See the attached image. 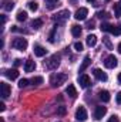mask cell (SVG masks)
I'll list each match as a JSON object with an SVG mask.
<instances>
[{
	"label": "cell",
	"instance_id": "44dd1931",
	"mask_svg": "<svg viewBox=\"0 0 121 122\" xmlns=\"http://www.w3.org/2000/svg\"><path fill=\"white\" fill-rule=\"evenodd\" d=\"M43 26V20H40V19H36V20H33V23H31V27L33 29H40Z\"/></svg>",
	"mask_w": 121,
	"mask_h": 122
},
{
	"label": "cell",
	"instance_id": "52a82bcc",
	"mask_svg": "<svg viewBox=\"0 0 121 122\" xmlns=\"http://www.w3.org/2000/svg\"><path fill=\"white\" fill-rule=\"evenodd\" d=\"M105 114H107V108H105V107H103V105H100V107H97V108H95V111H94V119L100 121Z\"/></svg>",
	"mask_w": 121,
	"mask_h": 122
},
{
	"label": "cell",
	"instance_id": "8992f818",
	"mask_svg": "<svg viewBox=\"0 0 121 122\" xmlns=\"http://www.w3.org/2000/svg\"><path fill=\"white\" fill-rule=\"evenodd\" d=\"M68 17H70V11H68V10H61V11H59V13L54 16V20H56L57 23H64Z\"/></svg>",
	"mask_w": 121,
	"mask_h": 122
},
{
	"label": "cell",
	"instance_id": "4dcf8cb0",
	"mask_svg": "<svg viewBox=\"0 0 121 122\" xmlns=\"http://www.w3.org/2000/svg\"><path fill=\"white\" fill-rule=\"evenodd\" d=\"M97 17H100V19H107V17H108V13H105V11H98V13H97Z\"/></svg>",
	"mask_w": 121,
	"mask_h": 122
},
{
	"label": "cell",
	"instance_id": "74e56055",
	"mask_svg": "<svg viewBox=\"0 0 121 122\" xmlns=\"http://www.w3.org/2000/svg\"><path fill=\"white\" fill-rule=\"evenodd\" d=\"M49 3H56V1H59V0H47Z\"/></svg>",
	"mask_w": 121,
	"mask_h": 122
},
{
	"label": "cell",
	"instance_id": "836d02e7",
	"mask_svg": "<svg viewBox=\"0 0 121 122\" xmlns=\"http://www.w3.org/2000/svg\"><path fill=\"white\" fill-rule=\"evenodd\" d=\"M116 101H117V104H120V105H121V91L117 94V97H116Z\"/></svg>",
	"mask_w": 121,
	"mask_h": 122
},
{
	"label": "cell",
	"instance_id": "e0dca14e",
	"mask_svg": "<svg viewBox=\"0 0 121 122\" xmlns=\"http://www.w3.org/2000/svg\"><path fill=\"white\" fill-rule=\"evenodd\" d=\"M98 97H100V99L103 101V102H108L110 101V92L108 91H100L98 92Z\"/></svg>",
	"mask_w": 121,
	"mask_h": 122
},
{
	"label": "cell",
	"instance_id": "b9f144b4",
	"mask_svg": "<svg viewBox=\"0 0 121 122\" xmlns=\"http://www.w3.org/2000/svg\"><path fill=\"white\" fill-rule=\"evenodd\" d=\"M105 1H110V0H105Z\"/></svg>",
	"mask_w": 121,
	"mask_h": 122
},
{
	"label": "cell",
	"instance_id": "ffe728a7",
	"mask_svg": "<svg viewBox=\"0 0 121 122\" xmlns=\"http://www.w3.org/2000/svg\"><path fill=\"white\" fill-rule=\"evenodd\" d=\"M26 19H27V13L23 11V10H20V11L17 13V20H19V21H26Z\"/></svg>",
	"mask_w": 121,
	"mask_h": 122
},
{
	"label": "cell",
	"instance_id": "f1b7e54d",
	"mask_svg": "<svg viewBox=\"0 0 121 122\" xmlns=\"http://www.w3.org/2000/svg\"><path fill=\"white\" fill-rule=\"evenodd\" d=\"M103 41H104V44H105L110 50L113 48V44H111V41H110V38H108V37H103Z\"/></svg>",
	"mask_w": 121,
	"mask_h": 122
},
{
	"label": "cell",
	"instance_id": "7a4b0ae2",
	"mask_svg": "<svg viewBox=\"0 0 121 122\" xmlns=\"http://www.w3.org/2000/svg\"><path fill=\"white\" fill-rule=\"evenodd\" d=\"M59 65H60V56H59V54L51 56L49 60L46 61V67H47L49 70H56Z\"/></svg>",
	"mask_w": 121,
	"mask_h": 122
},
{
	"label": "cell",
	"instance_id": "1f68e13d",
	"mask_svg": "<svg viewBox=\"0 0 121 122\" xmlns=\"http://www.w3.org/2000/svg\"><path fill=\"white\" fill-rule=\"evenodd\" d=\"M57 114L59 115H64L66 114V107H59L57 108Z\"/></svg>",
	"mask_w": 121,
	"mask_h": 122
},
{
	"label": "cell",
	"instance_id": "6da1fadb",
	"mask_svg": "<svg viewBox=\"0 0 121 122\" xmlns=\"http://www.w3.org/2000/svg\"><path fill=\"white\" fill-rule=\"evenodd\" d=\"M67 80V74H61V72H57V74H53L51 78H50V82L53 87H60L61 84H64Z\"/></svg>",
	"mask_w": 121,
	"mask_h": 122
},
{
	"label": "cell",
	"instance_id": "f35d334b",
	"mask_svg": "<svg viewBox=\"0 0 121 122\" xmlns=\"http://www.w3.org/2000/svg\"><path fill=\"white\" fill-rule=\"evenodd\" d=\"M118 53H120V54H121V43H120V44H118Z\"/></svg>",
	"mask_w": 121,
	"mask_h": 122
},
{
	"label": "cell",
	"instance_id": "d6a6232c",
	"mask_svg": "<svg viewBox=\"0 0 121 122\" xmlns=\"http://www.w3.org/2000/svg\"><path fill=\"white\" fill-rule=\"evenodd\" d=\"M108 122H120L118 121V117H116V115H113L110 119H108Z\"/></svg>",
	"mask_w": 121,
	"mask_h": 122
},
{
	"label": "cell",
	"instance_id": "9c48e42d",
	"mask_svg": "<svg viewBox=\"0 0 121 122\" xmlns=\"http://www.w3.org/2000/svg\"><path fill=\"white\" fill-rule=\"evenodd\" d=\"M93 74H94V77H95L97 80H100V81H103V82H105V81L108 80L107 74H105L103 70H100V68H95V70L93 71Z\"/></svg>",
	"mask_w": 121,
	"mask_h": 122
},
{
	"label": "cell",
	"instance_id": "60d3db41",
	"mask_svg": "<svg viewBox=\"0 0 121 122\" xmlns=\"http://www.w3.org/2000/svg\"><path fill=\"white\" fill-rule=\"evenodd\" d=\"M87 1H88V3H94V1H95V0H87Z\"/></svg>",
	"mask_w": 121,
	"mask_h": 122
},
{
	"label": "cell",
	"instance_id": "d590c367",
	"mask_svg": "<svg viewBox=\"0 0 121 122\" xmlns=\"http://www.w3.org/2000/svg\"><path fill=\"white\" fill-rule=\"evenodd\" d=\"M20 64H22V62H20V60H14V65H16V67H19Z\"/></svg>",
	"mask_w": 121,
	"mask_h": 122
},
{
	"label": "cell",
	"instance_id": "f546056e",
	"mask_svg": "<svg viewBox=\"0 0 121 122\" xmlns=\"http://www.w3.org/2000/svg\"><path fill=\"white\" fill-rule=\"evenodd\" d=\"M74 50H76V51H83V44H81L80 41L74 43Z\"/></svg>",
	"mask_w": 121,
	"mask_h": 122
},
{
	"label": "cell",
	"instance_id": "277c9868",
	"mask_svg": "<svg viewBox=\"0 0 121 122\" xmlns=\"http://www.w3.org/2000/svg\"><path fill=\"white\" fill-rule=\"evenodd\" d=\"M87 118H88V114H87V109L84 108V107H78L77 108V111H76V119L80 122H84L87 121Z\"/></svg>",
	"mask_w": 121,
	"mask_h": 122
},
{
	"label": "cell",
	"instance_id": "484cf974",
	"mask_svg": "<svg viewBox=\"0 0 121 122\" xmlns=\"http://www.w3.org/2000/svg\"><path fill=\"white\" fill-rule=\"evenodd\" d=\"M29 82H30L29 80H26V78H22V80L19 81V87H20V88H24V87H27V85H29Z\"/></svg>",
	"mask_w": 121,
	"mask_h": 122
},
{
	"label": "cell",
	"instance_id": "4316f807",
	"mask_svg": "<svg viewBox=\"0 0 121 122\" xmlns=\"http://www.w3.org/2000/svg\"><path fill=\"white\" fill-rule=\"evenodd\" d=\"M13 7H14V3H13V1H7V3L4 4V10H6V11H10Z\"/></svg>",
	"mask_w": 121,
	"mask_h": 122
},
{
	"label": "cell",
	"instance_id": "d4e9b609",
	"mask_svg": "<svg viewBox=\"0 0 121 122\" xmlns=\"http://www.w3.org/2000/svg\"><path fill=\"white\" fill-rule=\"evenodd\" d=\"M114 13H116V16H117V17H121V4H120V3L114 4Z\"/></svg>",
	"mask_w": 121,
	"mask_h": 122
},
{
	"label": "cell",
	"instance_id": "2e32d148",
	"mask_svg": "<svg viewBox=\"0 0 121 122\" xmlns=\"http://www.w3.org/2000/svg\"><path fill=\"white\" fill-rule=\"evenodd\" d=\"M90 64H91L90 57H86V58L83 60V62H81V65H80V70H78V72H84V71H86V68H87Z\"/></svg>",
	"mask_w": 121,
	"mask_h": 122
},
{
	"label": "cell",
	"instance_id": "5bb4252c",
	"mask_svg": "<svg viewBox=\"0 0 121 122\" xmlns=\"http://www.w3.org/2000/svg\"><path fill=\"white\" fill-rule=\"evenodd\" d=\"M46 51H47V50H46L44 47H41V46H38V44L34 46V54H36L37 57H44V56H46Z\"/></svg>",
	"mask_w": 121,
	"mask_h": 122
},
{
	"label": "cell",
	"instance_id": "3957f363",
	"mask_svg": "<svg viewBox=\"0 0 121 122\" xmlns=\"http://www.w3.org/2000/svg\"><path fill=\"white\" fill-rule=\"evenodd\" d=\"M11 46H13V48L23 51V50H26V48H27V40H26V38H22V37L14 38V40H13V43H11Z\"/></svg>",
	"mask_w": 121,
	"mask_h": 122
},
{
	"label": "cell",
	"instance_id": "8fae6325",
	"mask_svg": "<svg viewBox=\"0 0 121 122\" xmlns=\"http://www.w3.org/2000/svg\"><path fill=\"white\" fill-rule=\"evenodd\" d=\"M104 65L107 67V68H116L117 67V58L114 57V56H108L105 61H104Z\"/></svg>",
	"mask_w": 121,
	"mask_h": 122
},
{
	"label": "cell",
	"instance_id": "603a6c76",
	"mask_svg": "<svg viewBox=\"0 0 121 122\" xmlns=\"http://www.w3.org/2000/svg\"><path fill=\"white\" fill-rule=\"evenodd\" d=\"M30 82L33 85H40V84H43V77H34Z\"/></svg>",
	"mask_w": 121,
	"mask_h": 122
},
{
	"label": "cell",
	"instance_id": "30bf717a",
	"mask_svg": "<svg viewBox=\"0 0 121 122\" xmlns=\"http://www.w3.org/2000/svg\"><path fill=\"white\" fill-rule=\"evenodd\" d=\"M10 85L9 84H6V82H0V95H1V98H7L9 95H10Z\"/></svg>",
	"mask_w": 121,
	"mask_h": 122
},
{
	"label": "cell",
	"instance_id": "83f0119b",
	"mask_svg": "<svg viewBox=\"0 0 121 122\" xmlns=\"http://www.w3.org/2000/svg\"><path fill=\"white\" fill-rule=\"evenodd\" d=\"M100 29H101V31H110L111 24H108V23H103V24L100 26Z\"/></svg>",
	"mask_w": 121,
	"mask_h": 122
},
{
	"label": "cell",
	"instance_id": "7c38bea8",
	"mask_svg": "<svg viewBox=\"0 0 121 122\" xmlns=\"http://www.w3.org/2000/svg\"><path fill=\"white\" fill-rule=\"evenodd\" d=\"M4 75H6L9 80H16V78L19 77V71H17L16 68H10V70H7V71L4 72Z\"/></svg>",
	"mask_w": 121,
	"mask_h": 122
},
{
	"label": "cell",
	"instance_id": "e575fe53",
	"mask_svg": "<svg viewBox=\"0 0 121 122\" xmlns=\"http://www.w3.org/2000/svg\"><path fill=\"white\" fill-rule=\"evenodd\" d=\"M4 109H6V105H4V102H0V111L3 112Z\"/></svg>",
	"mask_w": 121,
	"mask_h": 122
},
{
	"label": "cell",
	"instance_id": "d6986e66",
	"mask_svg": "<svg viewBox=\"0 0 121 122\" xmlns=\"http://www.w3.org/2000/svg\"><path fill=\"white\" fill-rule=\"evenodd\" d=\"M71 34H73L74 37H80V36H81V27H80V26H73V27H71Z\"/></svg>",
	"mask_w": 121,
	"mask_h": 122
},
{
	"label": "cell",
	"instance_id": "ab89813d",
	"mask_svg": "<svg viewBox=\"0 0 121 122\" xmlns=\"http://www.w3.org/2000/svg\"><path fill=\"white\" fill-rule=\"evenodd\" d=\"M118 81H120V82H121V72H120V74H118Z\"/></svg>",
	"mask_w": 121,
	"mask_h": 122
},
{
	"label": "cell",
	"instance_id": "8d00e7d4",
	"mask_svg": "<svg viewBox=\"0 0 121 122\" xmlns=\"http://www.w3.org/2000/svg\"><path fill=\"white\" fill-rule=\"evenodd\" d=\"M1 23H3V24L6 23V16H1Z\"/></svg>",
	"mask_w": 121,
	"mask_h": 122
},
{
	"label": "cell",
	"instance_id": "ba28073f",
	"mask_svg": "<svg viewBox=\"0 0 121 122\" xmlns=\"http://www.w3.org/2000/svg\"><path fill=\"white\" fill-rule=\"evenodd\" d=\"M78 84H80V87H81V88H87V87L91 84L90 77H88V75H86V74L78 75Z\"/></svg>",
	"mask_w": 121,
	"mask_h": 122
},
{
	"label": "cell",
	"instance_id": "4fadbf2b",
	"mask_svg": "<svg viewBox=\"0 0 121 122\" xmlns=\"http://www.w3.org/2000/svg\"><path fill=\"white\" fill-rule=\"evenodd\" d=\"M66 94H67L70 98H76V97H77V90H76V87H74L73 84H68V87L66 88Z\"/></svg>",
	"mask_w": 121,
	"mask_h": 122
},
{
	"label": "cell",
	"instance_id": "5b68a950",
	"mask_svg": "<svg viewBox=\"0 0 121 122\" xmlns=\"http://www.w3.org/2000/svg\"><path fill=\"white\" fill-rule=\"evenodd\" d=\"M87 14H88V10H87L86 7H80V9L76 11L74 19H76V20H78V21H83V20H86V19H87Z\"/></svg>",
	"mask_w": 121,
	"mask_h": 122
},
{
	"label": "cell",
	"instance_id": "cb8c5ba5",
	"mask_svg": "<svg viewBox=\"0 0 121 122\" xmlns=\"http://www.w3.org/2000/svg\"><path fill=\"white\" fill-rule=\"evenodd\" d=\"M27 7L30 9L31 11H36V10L38 9V4H37L36 1H29V3H27Z\"/></svg>",
	"mask_w": 121,
	"mask_h": 122
},
{
	"label": "cell",
	"instance_id": "ac0fdd59",
	"mask_svg": "<svg viewBox=\"0 0 121 122\" xmlns=\"http://www.w3.org/2000/svg\"><path fill=\"white\" fill-rule=\"evenodd\" d=\"M97 44V37L94 36V34H90L88 37H87V46L88 47H94Z\"/></svg>",
	"mask_w": 121,
	"mask_h": 122
},
{
	"label": "cell",
	"instance_id": "9a60e30c",
	"mask_svg": "<svg viewBox=\"0 0 121 122\" xmlns=\"http://www.w3.org/2000/svg\"><path fill=\"white\" fill-rule=\"evenodd\" d=\"M34 68H36V62L33 60H27L26 61V64H24V71L26 72H31V71H34Z\"/></svg>",
	"mask_w": 121,
	"mask_h": 122
},
{
	"label": "cell",
	"instance_id": "7402d4cb",
	"mask_svg": "<svg viewBox=\"0 0 121 122\" xmlns=\"http://www.w3.org/2000/svg\"><path fill=\"white\" fill-rule=\"evenodd\" d=\"M110 33H111V34H114V36H120V34H121V29H120V27H117V26H111Z\"/></svg>",
	"mask_w": 121,
	"mask_h": 122
}]
</instances>
